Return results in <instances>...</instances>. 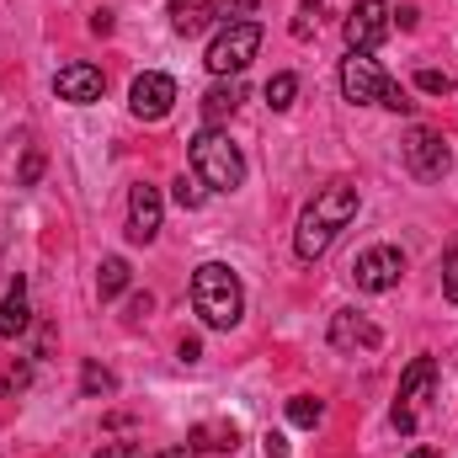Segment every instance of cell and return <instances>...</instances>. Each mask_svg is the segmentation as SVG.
Returning a JSON list of instances; mask_svg holds the SVG:
<instances>
[{"label":"cell","instance_id":"10","mask_svg":"<svg viewBox=\"0 0 458 458\" xmlns=\"http://www.w3.org/2000/svg\"><path fill=\"white\" fill-rule=\"evenodd\" d=\"M128 107H133L139 123H160V117H171V107H176V81H171V75H160V70L139 75V81H133V91H128Z\"/></svg>","mask_w":458,"mask_h":458},{"label":"cell","instance_id":"30","mask_svg":"<svg viewBox=\"0 0 458 458\" xmlns=\"http://www.w3.org/2000/svg\"><path fill=\"white\" fill-rule=\"evenodd\" d=\"M394 21H400V27H405V32H411V27H416V21H421V11H416V5H400V11H394Z\"/></svg>","mask_w":458,"mask_h":458},{"label":"cell","instance_id":"35","mask_svg":"<svg viewBox=\"0 0 458 458\" xmlns=\"http://www.w3.org/2000/svg\"><path fill=\"white\" fill-rule=\"evenodd\" d=\"M411 458H437V448H416Z\"/></svg>","mask_w":458,"mask_h":458},{"label":"cell","instance_id":"15","mask_svg":"<svg viewBox=\"0 0 458 458\" xmlns=\"http://www.w3.org/2000/svg\"><path fill=\"white\" fill-rule=\"evenodd\" d=\"M214 16H219L214 0H171V27H176L182 38H198Z\"/></svg>","mask_w":458,"mask_h":458},{"label":"cell","instance_id":"2","mask_svg":"<svg viewBox=\"0 0 458 458\" xmlns=\"http://www.w3.org/2000/svg\"><path fill=\"white\" fill-rule=\"evenodd\" d=\"M192 310H198L203 326H214V331L240 326V315H245V288H240V277L229 272L225 261H203V267L192 272Z\"/></svg>","mask_w":458,"mask_h":458},{"label":"cell","instance_id":"4","mask_svg":"<svg viewBox=\"0 0 458 458\" xmlns=\"http://www.w3.org/2000/svg\"><path fill=\"white\" fill-rule=\"evenodd\" d=\"M256 48H261V21H229L225 32L208 43V70L214 75H240L250 59H256Z\"/></svg>","mask_w":458,"mask_h":458},{"label":"cell","instance_id":"27","mask_svg":"<svg viewBox=\"0 0 458 458\" xmlns=\"http://www.w3.org/2000/svg\"><path fill=\"white\" fill-rule=\"evenodd\" d=\"M27 378H32V368H27V362H11L5 378H0V389H27Z\"/></svg>","mask_w":458,"mask_h":458},{"label":"cell","instance_id":"14","mask_svg":"<svg viewBox=\"0 0 458 458\" xmlns=\"http://www.w3.org/2000/svg\"><path fill=\"white\" fill-rule=\"evenodd\" d=\"M27 326H32V310H27V283L16 277V283L5 288V299H0V336H5V342H16Z\"/></svg>","mask_w":458,"mask_h":458},{"label":"cell","instance_id":"33","mask_svg":"<svg viewBox=\"0 0 458 458\" xmlns=\"http://www.w3.org/2000/svg\"><path fill=\"white\" fill-rule=\"evenodd\" d=\"M133 458H198L192 448H165V454H133Z\"/></svg>","mask_w":458,"mask_h":458},{"label":"cell","instance_id":"17","mask_svg":"<svg viewBox=\"0 0 458 458\" xmlns=\"http://www.w3.org/2000/svg\"><path fill=\"white\" fill-rule=\"evenodd\" d=\"M123 288H128V261H123V256H107V261L97 267V299L107 304V299L123 293Z\"/></svg>","mask_w":458,"mask_h":458},{"label":"cell","instance_id":"22","mask_svg":"<svg viewBox=\"0 0 458 458\" xmlns=\"http://www.w3.org/2000/svg\"><path fill=\"white\" fill-rule=\"evenodd\" d=\"M320 5L326 0H299V16H293V38H310L315 21H320Z\"/></svg>","mask_w":458,"mask_h":458},{"label":"cell","instance_id":"34","mask_svg":"<svg viewBox=\"0 0 458 458\" xmlns=\"http://www.w3.org/2000/svg\"><path fill=\"white\" fill-rule=\"evenodd\" d=\"M97 458H133V448H128V443H113V448H102Z\"/></svg>","mask_w":458,"mask_h":458},{"label":"cell","instance_id":"11","mask_svg":"<svg viewBox=\"0 0 458 458\" xmlns=\"http://www.w3.org/2000/svg\"><path fill=\"white\" fill-rule=\"evenodd\" d=\"M160 214H165L160 187H149V182L128 187V240H133V245H149V240L160 234Z\"/></svg>","mask_w":458,"mask_h":458},{"label":"cell","instance_id":"20","mask_svg":"<svg viewBox=\"0 0 458 458\" xmlns=\"http://www.w3.org/2000/svg\"><path fill=\"white\" fill-rule=\"evenodd\" d=\"M81 389H86V400H97V394H113V373H107L102 362H86V373H81Z\"/></svg>","mask_w":458,"mask_h":458},{"label":"cell","instance_id":"18","mask_svg":"<svg viewBox=\"0 0 458 458\" xmlns=\"http://www.w3.org/2000/svg\"><path fill=\"white\" fill-rule=\"evenodd\" d=\"M288 421H293V427H320V421H326V405H320L315 394H293V400H288Z\"/></svg>","mask_w":458,"mask_h":458},{"label":"cell","instance_id":"25","mask_svg":"<svg viewBox=\"0 0 458 458\" xmlns=\"http://www.w3.org/2000/svg\"><path fill=\"white\" fill-rule=\"evenodd\" d=\"M416 86H421L427 97H448V91H454V81H448L443 70H421V75H416Z\"/></svg>","mask_w":458,"mask_h":458},{"label":"cell","instance_id":"7","mask_svg":"<svg viewBox=\"0 0 458 458\" xmlns=\"http://www.w3.org/2000/svg\"><path fill=\"white\" fill-rule=\"evenodd\" d=\"M400 277H405V256L394 245H368L352 261V283L362 293H389V288H400Z\"/></svg>","mask_w":458,"mask_h":458},{"label":"cell","instance_id":"24","mask_svg":"<svg viewBox=\"0 0 458 458\" xmlns=\"http://www.w3.org/2000/svg\"><path fill=\"white\" fill-rule=\"evenodd\" d=\"M443 293H448V304H458V245H448V256H443Z\"/></svg>","mask_w":458,"mask_h":458},{"label":"cell","instance_id":"6","mask_svg":"<svg viewBox=\"0 0 458 458\" xmlns=\"http://www.w3.org/2000/svg\"><path fill=\"white\" fill-rule=\"evenodd\" d=\"M394 27V5L389 0H357L352 16H346V54H373Z\"/></svg>","mask_w":458,"mask_h":458},{"label":"cell","instance_id":"9","mask_svg":"<svg viewBox=\"0 0 458 458\" xmlns=\"http://www.w3.org/2000/svg\"><path fill=\"white\" fill-rule=\"evenodd\" d=\"M432 378H437V362H432V357H416V362L400 373V394H394V427H400V432H416V405L427 400Z\"/></svg>","mask_w":458,"mask_h":458},{"label":"cell","instance_id":"32","mask_svg":"<svg viewBox=\"0 0 458 458\" xmlns=\"http://www.w3.org/2000/svg\"><path fill=\"white\" fill-rule=\"evenodd\" d=\"M176 357H182V362H198V357H203V346H198V342H182V346H176Z\"/></svg>","mask_w":458,"mask_h":458},{"label":"cell","instance_id":"31","mask_svg":"<svg viewBox=\"0 0 458 458\" xmlns=\"http://www.w3.org/2000/svg\"><path fill=\"white\" fill-rule=\"evenodd\" d=\"M91 32H97V38H107V32H113V16H107V11H97V16H91Z\"/></svg>","mask_w":458,"mask_h":458},{"label":"cell","instance_id":"28","mask_svg":"<svg viewBox=\"0 0 458 458\" xmlns=\"http://www.w3.org/2000/svg\"><path fill=\"white\" fill-rule=\"evenodd\" d=\"M38 176H43V155H38V149H32V155H27V160H21V182H27V187H32V182H38Z\"/></svg>","mask_w":458,"mask_h":458},{"label":"cell","instance_id":"26","mask_svg":"<svg viewBox=\"0 0 458 458\" xmlns=\"http://www.w3.org/2000/svg\"><path fill=\"white\" fill-rule=\"evenodd\" d=\"M384 107H389V113H416V102H411L394 81H389V91H384Z\"/></svg>","mask_w":458,"mask_h":458},{"label":"cell","instance_id":"12","mask_svg":"<svg viewBox=\"0 0 458 458\" xmlns=\"http://www.w3.org/2000/svg\"><path fill=\"white\" fill-rule=\"evenodd\" d=\"M102 91H107V75H102L97 64H64V70L54 75V97H59V102L91 107V102H102Z\"/></svg>","mask_w":458,"mask_h":458},{"label":"cell","instance_id":"16","mask_svg":"<svg viewBox=\"0 0 458 458\" xmlns=\"http://www.w3.org/2000/svg\"><path fill=\"white\" fill-rule=\"evenodd\" d=\"M240 102H245V86H240V81H229V86H214V91L203 97V123H208V128L229 123V117L240 113Z\"/></svg>","mask_w":458,"mask_h":458},{"label":"cell","instance_id":"19","mask_svg":"<svg viewBox=\"0 0 458 458\" xmlns=\"http://www.w3.org/2000/svg\"><path fill=\"white\" fill-rule=\"evenodd\" d=\"M293 97H299V81H293V75H272V81H267V107H272V113H288Z\"/></svg>","mask_w":458,"mask_h":458},{"label":"cell","instance_id":"21","mask_svg":"<svg viewBox=\"0 0 458 458\" xmlns=\"http://www.w3.org/2000/svg\"><path fill=\"white\" fill-rule=\"evenodd\" d=\"M171 198H176V203H182V208H187V214H192V208H203V182H198V176H182V182H176V192H171Z\"/></svg>","mask_w":458,"mask_h":458},{"label":"cell","instance_id":"5","mask_svg":"<svg viewBox=\"0 0 458 458\" xmlns=\"http://www.w3.org/2000/svg\"><path fill=\"white\" fill-rule=\"evenodd\" d=\"M400 155H405V171H411L416 182H443V176H448V139H443L437 128H427V123H416V128L405 133Z\"/></svg>","mask_w":458,"mask_h":458},{"label":"cell","instance_id":"13","mask_svg":"<svg viewBox=\"0 0 458 458\" xmlns=\"http://www.w3.org/2000/svg\"><path fill=\"white\" fill-rule=\"evenodd\" d=\"M384 336H378V326H368L357 310H336L331 315V346H378Z\"/></svg>","mask_w":458,"mask_h":458},{"label":"cell","instance_id":"29","mask_svg":"<svg viewBox=\"0 0 458 458\" xmlns=\"http://www.w3.org/2000/svg\"><path fill=\"white\" fill-rule=\"evenodd\" d=\"M267 458H288V437L283 432H267Z\"/></svg>","mask_w":458,"mask_h":458},{"label":"cell","instance_id":"23","mask_svg":"<svg viewBox=\"0 0 458 458\" xmlns=\"http://www.w3.org/2000/svg\"><path fill=\"white\" fill-rule=\"evenodd\" d=\"M214 11L225 16V27L229 21H250L256 16V0H214Z\"/></svg>","mask_w":458,"mask_h":458},{"label":"cell","instance_id":"1","mask_svg":"<svg viewBox=\"0 0 458 458\" xmlns=\"http://www.w3.org/2000/svg\"><path fill=\"white\" fill-rule=\"evenodd\" d=\"M352 219H357V187H352V182H331L326 192H315V203L299 214V229H293L299 261H320V256L331 250V240H336Z\"/></svg>","mask_w":458,"mask_h":458},{"label":"cell","instance_id":"3","mask_svg":"<svg viewBox=\"0 0 458 458\" xmlns=\"http://www.w3.org/2000/svg\"><path fill=\"white\" fill-rule=\"evenodd\" d=\"M192 176L208 192H234L245 182V155H240V144L229 139L225 128H203L192 139Z\"/></svg>","mask_w":458,"mask_h":458},{"label":"cell","instance_id":"8","mask_svg":"<svg viewBox=\"0 0 458 458\" xmlns=\"http://www.w3.org/2000/svg\"><path fill=\"white\" fill-rule=\"evenodd\" d=\"M342 91H346V102H357V107H384L389 75L378 70V59H368V54H346L342 59Z\"/></svg>","mask_w":458,"mask_h":458}]
</instances>
